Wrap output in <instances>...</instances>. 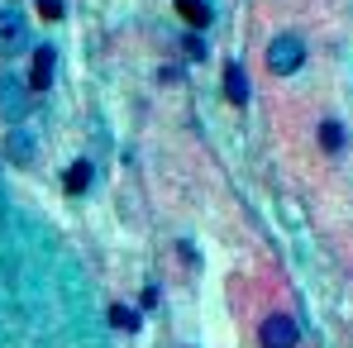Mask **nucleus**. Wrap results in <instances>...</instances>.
Instances as JSON below:
<instances>
[{
    "instance_id": "nucleus-1",
    "label": "nucleus",
    "mask_w": 353,
    "mask_h": 348,
    "mask_svg": "<svg viewBox=\"0 0 353 348\" xmlns=\"http://www.w3.org/2000/svg\"><path fill=\"white\" fill-rule=\"evenodd\" d=\"M305 62V43L296 39V34H277L272 43H268V72H277V76H287Z\"/></svg>"
},
{
    "instance_id": "nucleus-2",
    "label": "nucleus",
    "mask_w": 353,
    "mask_h": 348,
    "mask_svg": "<svg viewBox=\"0 0 353 348\" xmlns=\"http://www.w3.org/2000/svg\"><path fill=\"white\" fill-rule=\"evenodd\" d=\"M24 115H29V86L14 76H0V119L19 124Z\"/></svg>"
},
{
    "instance_id": "nucleus-3",
    "label": "nucleus",
    "mask_w": 353,
    "mask_h": 348,
    "mask_svg": "<svg viewBox=\"0 0 353 348\" xmlns=\"http://www.w3.org/2000/svg\"><path fill=\"white\" fill-rule=\"evenodd\" d=\"M258 339H263V348H296L301 344V329H296L292 315H268L263 329H258Z\"/></svg>"
},
{
    "instance_id": "nucleus-4",
    "label": "nucleus",
    "mask_w": 353,
    "mask_h": 348,
    "mask_svg": "<svg viewBox=\"0 0 353 348\" xmlns=\"http://www.w3.org/2000/svg\"><path fill=\"white\" fill-rule=\"evenodd\" d=\"M24 48H29V24L10 5V10H0V53H24Z\"/></svg>"
},
{
    "instance_id": "nucleus-5",
    "label": "nucleus",
    "mask_w": 353,
    "mask_h": 348,
    "mask_svg": "<svg viewBox=\"0 0 353 348\" xmlns=\"http://www.w3.org/2000/svg\"><path fill=\"white\" fill-rule=\"evenodd\" d=\"M225 96H230V105H239V110L248 105V76H243V67H239V62L225 67Z\"/></svg>"
},
{
    "instance_id": "nucleus-6",
    "label": "nucleus",
    "mask_w": 353,
    "mask_h": 348,
    "mask_svg": "<svg viewBox=\"0 0 353 348\" xmlns=\"http://www.w3.org/2000/svg\"><path fill=\"white\" fill-rule=\"evenodd\" d=\"M53 67H58V58H53V48H34V91L53 86Z\"/></svg>"
},
{
    "instance_id": "nucleus-7",
    "label": "nucleus",
    "mask_w": 353,
    "mask_h": 348,
    "mask_svg": "<svg viewBox=\"0 0 353 348\" xmlns=\"http://www.w3.org/2000/svg\"><path fill=\"white\" fill-rule=\"evenodd\" d=\"M5 153H10L14 163H34V134H29V129H14L10 143H5Z\"/></svg>"
},
{
    "instance_id": "nucleus-8",
    "label": "nucleus",
    "mask_w": 353,
    "mask_h": 348,
    "mask_svg": "<svg viewBox=\"0 0 353 348\" xmlns=\"http://www.w3.org/2000/svg\"><path fill=\"white\" fill-rule=\"evenodd\" d=\"M176 14H181L191 29H205V24H210V5H205V0H176Z\"/></svg>"
},
{
    "instance_id": "nucleus-9",
    "label": "nucleus",
    "mask_w": 353,
    "mask_h": 348,
    "mask_svg": "<svg viewBox=\"0 0 353 348\" xmlns=\"http://www.w3.org/2000/svg\"><path fill=\"white\" fill-rule=\"evenodd\" d=\"M320 143H325V153H344V124L325 119L320 124Z\"/></svg>"
},
{
    "instance_id": "nucleus-10",
    "label": "nucleus",
    "mask_w": 353,
    "mask_h": 348,
    "mask_svg": "<svg viewBox=\"0 0 353 348\" xmlns=\"http://www.w3.org/2000/svg\"><path fill=\"white\" fill-rule=\"evenodd\" d=\"M91 186V163H72L67 167V191H86Z\"/></svg>"
},
{
    "instance_id": "nucleus-11",
    "label": "nucleus",
    "mask_w": 353,
    "mask_h": 348,
    "mask_svg": "<svg viewBox=\"0 0 353 348\" xmlns=\"http://www.w3.org/2000/svg\"><path fill=\"white\" fill-rule=\"evenodd\" d=\"M39 10H43V14H48V19H58L62 10H67V5H62V0H39Z\"/></svg>"
},
{
    "instance_id": "nucleus-12",
    "label": "nucleus",
    "mask_w": 353,
    "mask_h": 348,
    "mask_svg": "<svg viewBox=\"0 0 353 348\" xmlns=\"http://www.w3.org/2000/svg\"><path fill=\"white\" fill-rule=\"evenodd\" d=\"M186 53H191V58H205V43H201V39L191 34V39H186Z\"/></svg>"
}]
</instances>
